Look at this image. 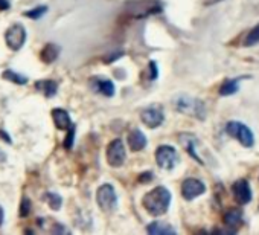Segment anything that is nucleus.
I'll return each instance as SVG.
<instances>
[{
    "label": "nucleus",
    "mask_w": 259,
    "mask_h": 235,
    "mask_svg": "<svg viewBox=\"0 0 259 235\" xmlns=\"http://www.w3.org/2000/svg\"><path fill=\"white\" fill-rule=\"evenodd\" d=\"M171 203V192L165 186H157L144 197V208L154 217L168 211Z\"/></svg>",
    "instance_id": "1"
},
{
    "label": "nucleus",
    "mask_w": 259,
    "mask_h": 235,
    "mask_svg": "<svg viewBox=\"0 0 259 235\" xmlns=\"http://www.w3.org/2000/svg\"><path fill=\"white\" fill-rule=\"evenodd\" d=\"M174 107L176 110H179L180 113H186V114H192V116H198L200 120L204 118L206 108L204 104L200 99L191 98L188 95H180L174 99Z\"/></svg>",
    "instance_id": "2"
},
{
    "label": "nucleus",
    "mask_w": 259,
    "mask_h": 235,
    "mask_svg": "<svg viewBox=\"0 0 259 235\" xmlns=\"http://www.w3.org/2000/svg\"><path fill=\"white\" fill-rule=\"evenodd\" d=\"M126 13L133 17H147L162 11V5L157 0H138V2H128Z\"/></svg>",
    "instance_id": "3"
},
{
    "label": "nucleus",
    "mask_w": 259,
    "mask_h": 235,
    "mask_svg": "<svg viewBox=\"0 0 259 235\" xmlns=\"http://www.w3.org/2000/svg\"><path fill=\"white\" fill-rule=\"evenodd\" d=\"M226 132H227L229 136L235 138L244 147H253V144H254V138H253L251 130L245 124H242L239 121H230L226 126Z\"/></svg>",
    "instance_id": "4"
},
{
    "label": "nucleus",
    "mask_w": 259,
    "mask_h": 235,
    "mask_svg": "<svg viewBox=\"0 0 259 235\" xmlns=\"http://www.w3.org/2000/svg\"><path fill=\"white\" fill-rule=\"evenodd\" d=\"M96 202L99 205V208L104 212H113L117 208V195L116 191L111 185L105 183L102 186H99L98 192H96Z\"/></svg>",
    "instance_id": "5"
},
{
    "label": "nucleus",
    "mask_w": 259,
    "mask_h": 235,
    "mask_svg": "<svg viewBox=\"0 0 259 235\" xmlns=\"http://www.w3.org/2000/svg\"><path fill=\"white\" fill-rule=\"evenodd\" d=\"M156 161L162 170L169 171V170L176 168V165L179 164V153L176 151V148H172L169 145H162L156 151Z\"/></svg>",
    "instance_id": "6"
},
{
    "label": "nucleus",
    "mask_w": 259,
    "mask_h": 235,
    "mask_svg": "<svg viewBox=\"0 0 259 235\" xmlns=\"http://www.w3.org/2000/svg\"><path fill=\"white\" fill-rule=\"evenodd\" d=\"M107 161L111 167L119 168L125 162V147L120 139H114L107 147Z\"/></svg>",
    "instance_id": "7"
},
{
    "label": "nucleus",
    "mask_w": 259,
    "mask_h": 235,
    "mask_svg": "<svg viewBox=\"0 0 259 235\" xmlns=\"http://www.w3.org/2000/svg\"><path fill=\"white\" fill-rule=\"evenodd\" d=\"M5 40L10 49L13 51H20L26 42V31L22 25H13L7 32H5Z\"/></svg>",
    "instance_id": "8"
},
{
    "label": "nucleus",
    "mask_w": 259,
    "mask_h": 235,
    "mask_svg": "<svg viewBox=\"0 0 259 235\" xmlns=\"http://www.w3.org/2000/svg\"><path fill=\"white\" fill-rule=\"evenodd\" d=\"M180 142H182V145L186 148V151L195 159V161H198L201 165H204L206 164V159L203 158V154H201V150H206V148H203L201 147V142L194 136V135H180Z\"/></svg>",
    "instance_id": "9"
},
{
    "label": "nucleus",
    "mask_w": 259,
    "mask_h": 235,
    "mask_svg": "<svg viewBox=\"0 0 259 235\" xmlns=\"http://www.w3.org/2000/svg\"><path fill=\"white\" fill-rule=\"evenodd\" d=\"M163 118H165L163 116V110L159 105H150L148 108L142 110V113H141L142 123L147 127H150V129H156V127L162 126Z\"/></svg>",
    "instance_id": "10"
},
{
    "label": "nucleus",
    "mask_w": 259,
    "mask_h": 235,
    "mask_svg": "<svg viewBox=\"0 0 259 235\" xmlns=\"http://www.w3.org/2000/svg\"><path fill=\"white\" fill-rule=\"evenodd\" d=\"M206 191V186L201 180L198 179H186L183 183H182V195L186 199V200H192L201 194H204Z\"/></svg>",
    "instance_id": "11"
},
{
    "label": "nucleus",
    "mask_w": 259,
    "mask_h": 235,
    "mask_svg": "<svg viewBox=\"0 0 259 235\" xmlns=\"http://www.w3.org/2000/svg\"><path fill=\"white\" fill-rule=\"evenodd\" d=\"M232 192H233L236 202L241 203V205H245V203H248V202L251 200V189H250V185H248V182L244 180V179H239V180H236V182L232 185Z\"/></svg>",
    "instance_id": "12"
},
{
    "label": "nucleus",
    "mask_w": 259,
    "mask_h": 235,
    "mask_svg": "<svg viewBox=\"0 0 259 235\" xmlns=\"http://www.w3.org/2000/svg\"><path fill=\"white\" fill-rule=\"evenodd\" d=\"M52 118H54V123H55L57 129H60V130H69L72 127L70 116L63 108H54L52 110Z\"/></svg>",
    "instance_id": "13"
},
{
    "label": "nucleus",
    "mask_w": 259,
    "mask_h": 235,
    "mask_svg": "<svg viewBox=\"0 0 259 235\" xmlns=\"http://www.w3.org/2000/svg\"><path fill=\"white\" fill-rule=\"evenodd\" d=\"M90 86L95 92H99L105 96H113L114 95V84L108 80H101V78H93L90 81Z\"/></svg>",
    "instance_id": "14"
},
{
    "label": "nucleus",
    "mask_w": 259,
    "mask_h": 235,
    "mask_svg": "<svg viewBox=\"0 0 259 235\" xmlns=\"http://www.w3.org/2000/svg\"><path fill=\"white\" fill-rule=\"evenodd\" d=\"M128 144H130V148H132L133 151H141L147 145V138L141 130H133L132 133L128 135Z\"/></svg>",
    "instance_id": "15"
},
{
    "label": "nucleus",
    "mask_w": 259,
    "mask_h": 235,
    "mask_svg": "<svg viewBox=\"0 0 259 235\" xmlns=\"http://www.w3.org/2000/svg\"><path fill=\"white\" fill-rule=\"evenodd\" d=\"M147 232L153 233V235H171V233H176V229L172 226H169L168 223L154 221L150 226H147Z\"/></svg>",
    "instance_id": "16"
},
{
    "label": "nucleus",
    "mask_w": 259,
    "mask_h": 235,
    "mask_svg": "<svg viewBox=\"0 0 259 235\" xmlns=\"http://www.w3.org/2000/svg\"><path fill=\"white\" fill-rule=\"evenodd\" d=\"M35 89H37L38 92H41L45 96L51 98V96H54V95L57 93L58 84H57L55 81H52V80H41V81H37V83H35Z\"/></svg>",
    "instance_id": "17"
},
{
    "label": "nucleus",
    "mask_w": 259,
    "mask_h": 235,
    "mask_svg": "<svg viewBox=\"0 0 259 235\" xmlns=\"http://www.w3.org/2000/svg\"><path fill=\"white\" fill-rule=\"evenodd\" d=\"M58 55H60V48L57 45H54V43L46 45L43 48V51H41V60L45 63H48V64L54 63L58 58Z\"/></svg>",
    "instance_id": "18"
},
{
    "label": "nucleus",
    "mask_w": 259,
    "mask_h": 235,
    "mask_svg": "<svg viewBox=\"0 0 259 235\" xmlns=\"http://www.w3.org/2000/svg\"><path fill=\"white\" fill-rule=\"evenodd\" d=\"M239 80L241 78H236V80H227V81H224L223 84H221V87H220V95H223V96H227V95H233V93H236L238 92V89H239Z\"/></svg>",
    "instance_id": "19"
},
{
    "label": "nucleus",
    "mask_w": 259,
    "mask_h": 235,
    "mask_svg": "<svg viewBox=\"0 0 259 235\" xmlns=\"http://www.w3.org/2000/svg\"><path fill=\"white\" fill-rule=\"evenodd\" d=\"M241 221H242V212L239 209H230L224 215V223L227 226H233V224H238Z\"/></svg>",
    "instance_id": "20"
},
{
    "label": "nucleus",
    "mask_w": 259,
    "mask_h": 235,
    "mask_svg": "<svg viewBox=\"0 0 259 235\" xmlns=\"http://www.w3.org/2000/svg\"><path fill=\"white\" fill-rule=\"evenodd\" d=\"M45 200L51 206V209H54V211H58L61 208V205H63V199L58 194H55V192H46L45 194Z\"/></svg>",
    "instance_id": "21"
},
{
    "label": "nucleus",
    "mask_w": 259,
    "mask_h": 235,
    "mask_svg": "<svg viewBox=\"0 0 259 235\" xmlns=\"http://www.w3.org/2000/svg\"><path fill=\"white\" fill-rule=\"evenodd\" d=\"M2 76H4V80L13 81V83H16V84H22V86L28 83V78H26L25 75H20V73H17V72H14V70H5Z\"/></svg>",
    "instance_id": "22"
},
{
    "label": "nucleus",
    "mask_w": 259,
    "mask_h": 235,
    "mask_svg": "<svg viewBox=\"0 0 259 235\" xmlns=\"http://www.w3.org/2000/svg\"><path fill=\"white\" fill-rule=\"evenodd\" d=\"M259 43V25H256L248 34H247V37H245V40H244V45L245 46H254V45H257Z\"/></svg>",
    "instance_id": "23"
},
{
    "label": "nucleus",
    "mask_w": 259,
    "mask_h": 235,
    "mask_svg": "<svg viewBox=\"0 0 259 235\" xmlns=\"http://www.w3.org/2000/svg\"><path fill=\"white\" fill-rule=\"evenodd\" d=\"M31 209H32V203L28 197H23L22 199V203H20V208H19V214L20 217H28L31 214Z\"/></svg>",
    "instance_id": "24"
},
{
    "label": "nucleus",
    "mask_w": 259,
    "mask_h": 235,
    "mask_svg": "<svg viewBox=\"0 0 259 235\" xmlns=\"http://www.w3.org/2000/svg\"><path fill=\"white\" fill-rule=\"evenodd\" d=\"M46 11H48V7H37V8L31 10V11H26V13H25V16H26V17H29V19L37 20V19L43 17V16L46 14Z\"/></svg>",
    "instance_id": "25"
},
{
    "label": "nucleus",
    "mask_w": 259,
    "mask_h": 235,
    "mask_svg": "<svg viewBox=\"0 0 259 235\" xmlns=\"http://www.w3.org/2000/svg\"><path fill=\"white\" fill-rule=\"evenodd\" d=\"M73 139H75V127L72 126L69 129V133H67V138L64 141V147L66 148H72V144H73Z\"/></svg>",
    "instance_id": "26"
},
{
    "label": "nucleus",
    "mask_w": 259,
    "mask_h": 235,
    "mask_svg": "<svg viewBox=\"0 0 259 235\" xmlns=\"http://www.w3.org/2000/svg\"><path fill=\"white\" fill-rule=\"evenodd\" d=\"M0 10H2V11L10 10V2H8V0H0Z\"/></svg>",
    "instance_id": "27"
},
{
    "label": "nucleus",
    "mask_w": 259,
    "mask_h": 235,
    "mask_svg": "<svg viewBox=\"0 0 259 235\" xmlns=\"http://www.w3.org/2000/svg\"><path fill=\"white\" fill-rule=\"evenodd\" d=\"M0 136H2V139L5 141V142H8V144H11L13 141H11V138H10V135H7L5 132H2V130H0Z\"/></svg>",
    "instance_id": "28"
},
{
    "label": "nucleus",
    "mask_w": 259,
    "mask_h": 235,
    "mask_svg": "<svg viewBox=\"0 0 259 235\" xmlns=\"http://www.w3.org/2000/svg\"><path fill=\"white\" fill-rule=\"evenodd\" d=\"M5 161H7V153L2 148H0V164H4Z\"/></svg>",
    "instance_id": "29"
},
{
    "label": "nucleus",
    "mask_w": 259,
    "mask_h": 235,
    "mask_svg": "<svg viewBox=\"0 0 259 235\" xmlns=\"http://www.w3.org/2000/svg\"><path fill=\"white\" fill-rule=\"evenodd\" d=\"M4 220H5V214H4V208L0 206V227L4 224Z\"/></svg>",
    "instance_id": "30"
}]
</instances>
